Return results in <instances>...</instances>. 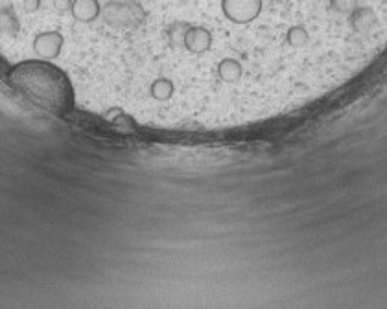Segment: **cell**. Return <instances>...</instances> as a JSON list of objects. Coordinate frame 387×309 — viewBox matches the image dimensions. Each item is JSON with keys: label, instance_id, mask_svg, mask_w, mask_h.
Wrapping results in <instances>:
<instances>
[{"label": "cell", "instance_id": "1", "mask_svg": "<svg viewBox=\"0 0 387 309\" xmlns=\"http://www.w3.org/2000/svg\"><path fill=\"white\" fill-rule=\"evenodd\" d=\"M100 17L111 28H137L146 21V12L137 0H111L102 6Z\"/></svg>", "mask_w": 387, "mask_h": 309}, {"label": "cell", "instance_id": "2", "mask_svg": "<svg viewBox=\"0 0 387 309\" xmlns=\"http://www.w3.org/2000/svg\"><path fill=\"white\" fill-rule=\"evenodd\" d=\"M222 12L235 24H249L262 13V0H222Z\"/></svg>", "mask_w": 387, "mask_h": 309}, {"label": "cell", "instance_id": "3", "mask_svg": "<svg viewBox=\"0 0 387 309\" xmlns=\"http://www.w3.org/2000/svg\"><path fill=\"white\" fill-rule=\"evenodd\" d=\"M212 47V34L211 29L205 26H190V29L185 36V50L190 53H205Z\"/></svg>", "mask_w": 387, "mask_h": 309}, {"label": "cell", "instance_id": "4", "mask_svg": "<svg viewBox=\"0 0 387 309\" xmlns=\"http://www.w3.org/2000/svg\"><path fill=\"white\" fill-rule=\"evenodd\" d=\"M102 4L100 0H72L71 15L74 21L83 24L94 23L100 17Z\"/></svg>", "mask_w": 387, "mask_h": 309}, {"label": "cell", "instance_id": "5", "mask_svg": "<svg viewBox=\"0 0 387 309\" xmlns=\"http://www.w3.org/2000/svg\"><path fill=\"white\" fill-rule=\"evenodd\" d=\"M216 74H218V77H220V82L236 83L242 79L244 69H242V63L238 61V59L225 58L218 63Z\"/></svg>", "mask_w": 387, "mask_h": 309}, {"label": "cell", "instance_id": "6", "mask_svg": "<svg viewBox=\"0 0 387 309\" xmlns=\"http://www.w3.org/2000/svg\"><path fill=\"white\" fill-rule=\"evenodd\" d=\"M308 32H306L305 26H292V28L286 32V41L290 47L294 48H301L305 47L308 42Z\"/></svg>", "mask_w": 387, "mask_h": 309}, {"label": "cell", "instance_id": "7", "mask_svg": "<svg viewBox=\"0 0 387 309\" xmlns=\"http://www.w3.org/2000/svg\"><path fill=\"white\" fill-rule=\"evenodd\" d=\"M330 8L338 13H343L347 17H351L352 13L360 10V8H369V6H362L360 0H330Z\"/></svg>", "mask_w": 387, "mask_h": 309}]
</instances>
